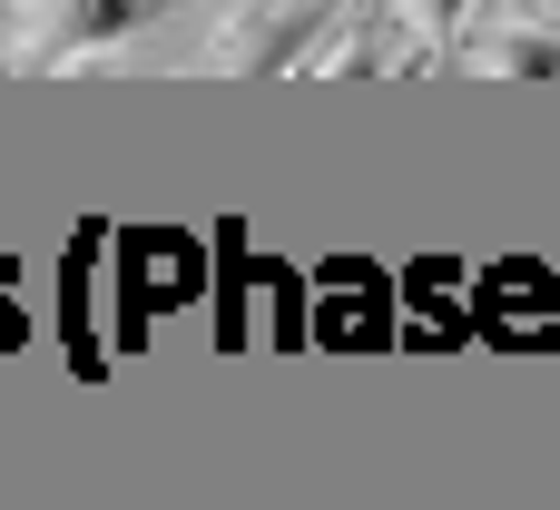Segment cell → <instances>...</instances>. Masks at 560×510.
<instances>
[{
    "mask_svg": "<svg viewBox=\"0 0 560 510\" xmlns=\"http://www.w3.org/2000/svg\"><path fill=\"white\" fill-rule=\"evenodd\" d=\"M413 10H423V29H453V10H463V0H413Z\"/></svg>",
    "mask_w": 560,
    "mask_h": 510,
    "instance_id": "obj_1",
    "label": "cell"
}]
</instances>
